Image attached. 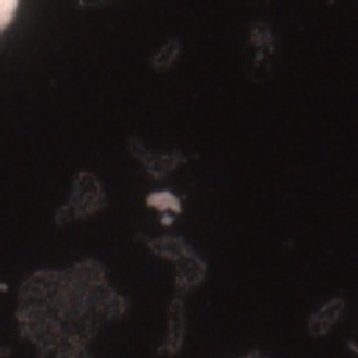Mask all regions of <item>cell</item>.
<instances>
[{
    "label": "cell",
    "mask_w": 358,
    "mask_h": 358,
    "mask_svg": "<svg viewBox=\"0 0 358 358\" xmlns=\"http://www.w3.org/2000/svg\"><path fill=\"white\" fill-rule=\"evenodd\" d=\"M138 241L148 248L151 255L169 261L175 267V289L179 296L196 291L208 278V261L192 247L182 236H156L150 238L138 234Z\"/></svg>",
    "instance_id": "obj_2"
},
{
    "label": "cell",
    "mask_w": 358,
    "mask_h": 358,
    "mask_svg": "<svg viewBox=\"0 0 358 358\" xmlns=\"http://www.w3.org/2000/svg\"><path fill=\"white\" fill-rule=\"evenodd\" d=\"M348 349H349V352L352 354V355H358V338H357V340H354V341H349L348 343Z\"/></svg>",
    "instance_id": "obj_14"
},
{
    "label": "cell",
    "mask_w": 358,
    "mask_h": 358,
    "mask_svg": "<svg viewBox=\"0 0 358 358\" xmlns=\"http://www.w3.org/2000/svg\"><path fill=\"white\" fill-rule=\"evenodd\" d=\"M179 55H181V43L176 38H173V40L167 41L162 48L156 50V54L151 59V66L156 71H167V69L175 65Z\"/></svg>",
    "instance_id": "obj_10"
},
{
    "label": "cell",
    "mask_w": 358,
    "mask_h": 358,
    "mask_svg": "<svg viewBox=\"0 0 358 358\" xmlns=\"http://www.w3.org/2000/svg\"><path fill=\"white\" fill-rule=\"evenodd\" d=\"M146 204H148L151 209H155L159 214L164 215L175 217L182 213L181 198L170 190L151 192V194L146 196Z\"/></svg>",
    "instance_id": "obj_8"
},
{
    "label": "cell",
    "mask_w": 358,
    "mask_h": 358,
    "mask_svg": "<svg viewBox=\"0 0 358 358\" xmlns=\"http://www.w3.org/2000/svg\"><path fill=\"white\" fill-rule=\"evenodd\" d=\"M19 2L21 0H0V35L15 21Z\"/></svg>",
    "instance_id": "obj_11"
},
{
    "label": "cell",
    "mask_w": 358,
    "mask_h": 358,
    "mask_svg": "<svg viewBox=\"0 0 358 358\" xmlns=\"http://www.w3.org/2000/svg\"><path fill=\"white\" fill-rule=\"evenodd\" d=\"M236 358H272V357L263 354V352H261V350H250V352H247L244 355H239V357H236Z\"/></svg>",
    "instance_id": "obj_13"
},
{
    "label": "cell",
    "mask_w": 358,
    "mask_h": 358,
    "mask_svg": "<svg viewBox=\"0 0 358 358\" xmlns=\"http://www.w3.org/2000/svg\"><path fill=\"white\" fill-rule=\"evenodd\" d=\"M275 38L266 24H255L247 46L245 69L248 78L263 82L271 78L275 55Z\"/></svg>",
    "instance_id": "obj_4"
},
{
    "label": "cell",
    "mask_w": 358,
    "mask_h": 358,
    "mask_svg": "<svg viewBox=\"0 0 358 358\" xmlns=\"http://www.w3.org/2000/svg\"><path fill=\"white\" fill-rule=\"evenodd\" d=\"M346 311V300L334 297L324 302L306 319V331L311 338H322L329 335L335 325L341 321Z\"/></svg>",
    "instance_id": "obj_7"
},
{
    "label": "cell",
    "mask_w": 358,
    "mask_h": 358,
    "mask_svg": "<svg viewBox=\"0 0 358 358\" xmlns=\"http://www.w3.org/2000/svg\"><path fill=\"white\" fill-rule=\"evenodd\" d=\"M115 0H78V5L82 8H96V6H104Z\"/></svg>",
    "instance_id": "obj_12"
},
{
    "label": "cell",
    "mask_w": 358,
    "mask_h": 358,
    "mask_svg": "<svg viewBox=\"0 0 358 358\" xmlns=\"http://www.w3.org/2000/svg\"><path fill=\"white\" fill-rule=\"evenodd\" d=\"M187 335V313L185 297L175 294L167 308V334H165L157 354L162 357H176L181 354Z\"/></svg>",
    "instance_id": "obj_6"
},
{
    "label": "cell",
    "mask_w": 358,
    "mask_h": 358,
    "mask_svg": "<svg viewBox=\"0 0 358 358\" xmlns=\"http://www.w3.org/2000/svg\"><path fill=\"white\" fill-rule=\"evenodd\" d=\"M131 155L136 157V161L142 164L146 175L155 181H162L167 179L173 171L184 164L189 162V156L184 152L173 151V152H155L145 146L142 140L132 137L129 142Z\"/></svg>",
    "instance_id": "obj_5"
},
{
    "label": "cell",
    "mask_w": 358,
    "mask_h": 358,
    "mask_svg": "<svg viewBox=\"0 0 358 358\" xmlns=\"http://www.w3.org/2000/svg\"><path fill=\"white\" fill-rule=\"evenodd\" d=\"M127 311L129 300L115 289L106 267L96 259L40 268L17 291L19 334L36 350L59 343L88 346L102 327Z\"/></svg>",
    "instance_id": "obj_1"
},
{
    "label": "cell",
    "mask_w": 358,
    "mask_h": 358,
    "mask_svg": "<svg viewBox=\"0 0 358 358\" xmlns=\"http://www.w3.org/2000/svg\"><path fill=\"white\" fill-rule=\"evenodd\" d=\"M38 358H92L87 346L78 343H59L52 346L38 349Z\"/></svg>",
    "instance_id": "obj_9"
},
{
    "label": "cell",
    "mask_w": 358,
    "mask_h": 358,
    "mask_svg": "<svg viewBox=\"0 0 358 358\" xmlns=\"http://www.w3.org/2000/svg\"><path fill=\"white\" fill-rule=\"evenodd\" d=\"M107 192L92 171H80L74 178L66 203L55 210V225H71L101 214L107 206Z\"/></svg>",
    "instance_id": "obj_3"
}]
</instances>
